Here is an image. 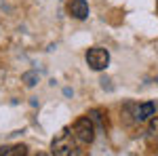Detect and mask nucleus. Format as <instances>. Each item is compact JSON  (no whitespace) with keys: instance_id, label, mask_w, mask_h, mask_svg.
<instances>
[{"instance_id":"1","label":"nucleus","mask_w":158,"mask_h":156,"mask_svg":"<svg viewBox=\"0 0 158 156\" xmlns=\"http://www.w3.org/2000/svg\"><path fill=\"white\" fill-rule=\"evenodd\" d=\"M72 135L74 139L78 141V144H91L93 139H95V127H93V120L91 116H82V118H78L74 122L72 127Z\"/></svg>"},{"instance_id":"2","label":"nucleus","mask_w":158,"mask_h":156,"mask_svg":"<svg viewBox=\"0 0 158 156\" xmlns=\"http://www.w3.org/2000/svg\"><path fill=\"white\" fill-rule=\"evenodd\" d=\"M72 131L70 129H63V131L53 139L51 144V152L53 156H72V150H74V141H72Z\"/></svg>"},{"instance_id":"3","label":"nucleus","mask_w":158,"mask_h":156,"mask_svg":"<svg viewBox=\"0 0 158 156\" xmlns=\"http://www.w3.org/2000/svg\"><path fill=\"white\" fill-rule=\"evenodd\" d=\"M85 57H86V63L91 65V70H95V72L106 70L110 63V53H108V48H103V47H91Z\"/></svg>"},{"instance_id":"4","label":"nucleus","mask_w":158,"mask_h":156,"mask_svg":"<svg viewBox=\"0 0 158 156\" xmlns=\"http://www.w3.org/2000/svg\"><path fill=\"white\" fill-rule=\"evenodd\" d=\"M156 116V103L154 101H146V103H139L133 110V120L135 122H148Z\"/></svg>"},{"instance_id":"5","label":"nucleus","mask_w":158,"mask_h":156,"mask_svg":"<svg viewBox=\"0 0 158 156\" xmlns=\"http://www.w3.org/2000/svg\"><path fill=\"white\" fill-rule=\"evenodd\" d=\"M68 11L72 15L74 19H86L89 17V2L86 0H70V4H68Z\"/></svg>"},{"instance_id":"6","label":"nucleus","mask_w":158,"mask_h":156,"mask_svg":"<svg viewBox=\"0 0 158 156\" xmlns=\"http://www.w3.org/2000/svg\"><path fill=\"white\" fill-rule=\"evenodd\" d=\"M4 156H27V148L23 144H17L13 148H4Z\"/></svg>"},{"instance_id":"7","label":"nucleus","mask_w":158,"mask_h":156,"mask_svg":"<svg viewBox=\"0 0 158 156\" xmlns=\"http://www.w3.org/2000/svg\"><path fill=\"white\" fill-rule=\"evenodd\" d=\"M148 133L154 135V137H158V116H154V118L150 120V124H148Z\"/></svg>"},{"instance_id":"8","label":"nucleus","mask_w":158,"mask_h":156,"mask_svg":"<svg viewBox=\"0 0 158 156\" xmlns=\"http://www.w3.org/2000/svg\"><path fill=\"white\" fill-rule=\"evenodd\" d=\"M0 156H4V148H2V152H0Z\"/></svg>"},{"instance_id":"9","label":"nucleus","mask_w":158,"mask_h":156,"mask_svg":"<svg viewBox=\"0 0 158 156\" xmlns=\"http://www.w3.org/2000/svg\"><path fill=\"white\" fill-rule=\"evenodd\" d=\"M36 156H47V154H42V152H40V154H36Z\"/></svg>"}]
</instances>
